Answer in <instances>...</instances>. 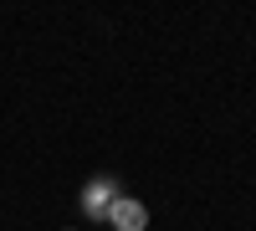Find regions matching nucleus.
<instances>
[{
	"label": "nucleus",
	"mask_w": 256,
	"mask_h": 231,
	"mask_svg": "<svg viewBox=\"0 0 256 231\" xmlns=\"http://www.w3.org/2000/svg\"><path fill=\"white\" fill-rule=\"evenodd\" d=\"M108 221H113V231H144L148 226V205L134 200V195H118L113 211H108Z\"/></svg>",
	"instance_id": "1"
},
{
	"label": "nucleus",
	"mask_w": 256,
	"mask_h": 231,
	"mask_svg": "<svg viewBox=\"0 0 256 231\" xmlns=\"http://www.w3.org/2000/svg\"><path fill=\"white\" fill-rule=\"evenodd\" d=\"M113 200H118V185L113 180H92L88 190H82V211H88V216H108Z\"/></svg>",
	"instance_id": "2"
}]
</instances>
